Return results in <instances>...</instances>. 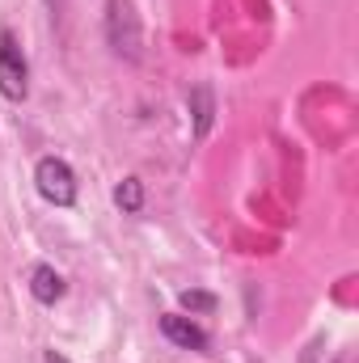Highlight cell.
I'll return each instance as SVG.
<instances>
[{"instance_id":"ba28073f","label":"cell","mask_w":359,"mask_h":363,"mask_svg":"<svg viewBox=\"0 0 359 363\" xmlns=\"http://www.w3.org/2000/svg\"><path fill=\"white\" fill-rule=\"evenodd\" d=\"M178 300H182V308H186L190 317H194V313H211V308H216V296H211V291H194V287H190V291H182Z\"/></svg>"},{"instance_id":"9c48e42d","label":"cell","mask_w":359,"mask_h":363,"mask_svg":"<svg viewBox=\"0 0 359 363\" xmlns=\"http://www.w3.org/2000/svg\"><path fill=\"white\" fill-rule=\"evenodd\" d=\"M43 363H72V359H68L64 351H55V347H47V351H43Z\"/></svg>"},{"instance_id":"5b68a950","label":"cell","mask_w":359,"mask_h":363,"mask_svg":"<svg viewBox=\"0 0 359 363\" xmlns=\"http://www.w3.org/2000/svg\"><path fill=\"white\" fill-rule=\"evenodd\" d=\"M26 283H30V296H34L43 308H55V304L68 296L64 274L55 271L51 262H34V267H30V274H26Z\"/></svg>"},{"instance_id":"3957f363","label":"cell","mask_w":359,"mask_h":363,"mask_svg":"<svg viewBox=\"0 0 359 363\" xmlns=\"http://www.w3.org/2000/svg\"><path fill=\"white\" fill-rule=\"evenodd\" d=\"M106 43L114 47V55L140 60L144 34H140V17H136L131 0H106Z\"/></svg>"},{"instance_id":"6da1fadb","label":"cell","mask_w":359,"mask_h":363,"mask_svg":"<svg viewBox=\"0 0 359 363\" xmlns=\"http://www.w3.org/2000/svg\"><path fill=\"white\" fill-rule=\"evenodd\" d=\"M34 190L43 194V203L68 211V207H77V194H81L77 169L64 157H38V165H34Z\"/></svg>"},{"instance_id":"8fae6325","label":"cell","mask_w":359,"mask_h":363,"mask_svg":"<svg viewBox=\"0 0 359 363\" xmlns=\"http://www.w3.org/2000/svg\"><path fill=\"white\" fill-rule=\"evenodd\" d=\"M334 363H351V355H338V359H334Z\"/></svg>"},{"instance_id":"30bf717a","label":"cell","mask_w":359,"mask_h":363,"mask_svg":"<svg viewBox=\"0 0 359 363\" xmlns=\"http://www.w3.org/2000/svg\"><path fill=\"white\" fill-rule=\"evenodd\" d=\"M43 4L51 9V17H60V13H64V0H43Z\"/></svg>"},{"instance_id":"277c9868","label":"cell","mask_w":359,"mask_h":363,"mask_svg":"<svg viewBox=\"0 0 359 363\" xmlns=\"http://www.w3.org/2000/svg\"><path fill=\"white\" fill-rule=\"evenodd\" d=\"M161 334L182 347V351H199V355H207V347H211V338H207V330L199 325V321H190V317H182V313H161Z\"/></svg>"},{"instance_id":"52a82bcc","label":"cell","mask_w":359,"mask_h":363,"mask_svg":"<svg viewBox=\"0 0 359 363\" xmlns=\"http://www.w3.org/2000/svg\"><path fill=\"white\" fill-rule=\"evenodd\" d=\"M114 207L123 216H140L144 211V182L140 178H123L114 186Z\"/></svg>"},{"instance_id":"8992f818","label":"cell","mask_w":359,"mask_h":363,"mask_svg":"<svg viewBox=\"0 0 359 363\" xmlns=\"http://www.w3.org/2000/svg\"><path fill=\"white\" fill-rule=\"evenodd\" d=\"M186 106H190V135L207 140L211 123H216V93H211V85H194L190 97H186Z\"/></svg>"},{"instance_id":"7a4b0ae2","label":"cell","mask_w":359,"mask_h":363,"mask_svg":"<svg viewBox=\"0 0 359 363\" xmlns=\"http://www.w3.org/2000/svg\"><path fill=\"white\" fill-rule=\"evenodd\" d=\"M0 97L21 106L30 97V60L21 51V38L4 26L0 30Z\"/></svg>"}]
</instances>
